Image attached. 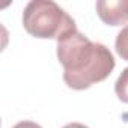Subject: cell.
I'll return each mask as SVG.
<instances>
[{"label":"cell","mask_w":128,"mask_h":128,"mask_svg":"<svg viewBox=\"0 0 128 128\" xmlns=\"http://www.w3.org/2000/svg\"><path fill=\"white\" fill-rule=\"evenodd\" d=\"M114 48H116V53L120 56V59L128 60V24L118 33Z\"/></svg>","instance_id":"277c9868"},{"label":"cell","mask_w":128,"mask_h":128,"mask_svg":"<svg viewBox=\"0 0 128 128\" xmlns=\"http://www.w3.org/2000/svg\"><path fill=\"white\" fill-rule=\"evenodd\" d=\"M24 30L39 39H60L77 30L76 21L51 0H32L23 12Z\"/></svg>","instance_id":"7a4b0ae2"},{"label":"cell","mask_w":128,"mask_h":128,"mask_svg":"<svg viewBox=\"0 0 128 128\" xmlns=\"http://www.w3.org/2000/svg\"><path fill=\"white\" fill-rule=\"evenodd\" d=\"M12 128H42V126L35 124V122H32V120H21L17 125H14Z\"/></svg>","instance_id":"8992f818"},{"label":"cell","mask_w":128,"mask_h":128,"mask_svg":"<svg viewBox=\"0 0 128 128\" xmlns=\"http://www.w3.org/2000/svg\"><path fill=\"white\" fill-rule=\"evenodd\" d=\"M96 14L108 26L128 23V0H98Z\"/></svg>","instance_id":"3957f363"},{"label":"cell","mask_w":128,"mask_h":128,"mask_svg":"<svg viewBox=\"0 0 128 128\" xmlns=\"http://www.w3.org/2000/svg\"><path fill=\"white\" fill-rule=\"evenodd\" d=\"M114 92L120 101L128 104V68H125L118 77L116 84H114Z\"/></svg>","instance_id":"5b68a950"},{"label":"cell","mask_w":128,"mask_h":128,"mask_svg":"<svg viewBox=\"0 0 128 128\" xmlns=\"http://www.w3.org/2000/svg\"><path fill=\"white\" fill-rule=\"evenodd\" d=\"M63 128H89V126H86V125H83V124H78V122H72V124L65 125Z\"/></svg>","instance_id":"52a82bcc"},{"label":"cell","mask_w":128,"mask_h":128,"mask_svg":"<svg viewBox=\"0 0 128 128\" xmlns=\"http://www.w3.org/2000/svg\"><path fill=\"white\" fill-rule=\"evenodd\" d=\"M57 59L63 66V82L76 90L89 89L106 80L114 68L112 51L100 42H92L78 30L57 41Z\"/></svg>","instance_id":"6da1fadb"}]
</instances>
